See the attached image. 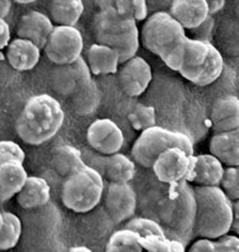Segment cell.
Instances as JSON below:
<instances>
[{
	"label": "cell",
	"instance_id": "d590c367",
	"mask_svg": "<svg viewBox=\"0 0 239 252\" xmlns=\"http://www.w3.org/2000/svg\"><path fill=\"white\" fill-rule=\"evenodd\" d=\"M186 252H219L217 240L199 238L190 245Z\"/></svg>",
	"mask_w": 239,
	"mask_h": 252
},
{
	"label": "cell",
	"instance_id": "d6986e66",
	"mask_svg": "<svg viewBox=\"0 0 239 252\" xmlns=\"http://www.w3.org/2000/svg\"><path fill=\"white\" fill-rule=\"evenodd\" d=\"M40 51L41 49L33 42L18 37L6 48V58L16 70H30L39 62Z\"/></svg>",
	"mask_w": 239,
	"mask_h": 252
},
{
	"label": "cell",
	"instance_id": "9c48e42d",
	"mask_svg": "<svg viewBox=\"0 0 239 252\" xmlns=\"http://www.w3.org/2000/svg\"><path fill=\"white\" fill-rule=\"evenodd\" d=\"M83 47L82 34L75 27L57 26L44 47V52L55 64H66L81 58Z\"/></svg>",
	"mask_w": 239,
	"mask_h": 252
},
{
	"label": "cell",
	"instance_id": "ab89813d",
	"mask_svg": "<svg viewBox=\"0 0 239 252\" xmlns=\"http://www.w3.org/2000/svg\"><path fill=\"white\" fill-rule=\"evenodd\" d=\"M207 3H208L210 15L220 12L226 5V1L224 0H209L207 1Z\"/></svg>",
	"mask_w": 239,
	"mask_h": 252
},
{
	"label": "cell",
	"instance_id": "4dcf8cb0",
	"mask_svg": "<svg viewBox=\"0 0 239 252\" xmlns=\"http://www.w3.org/2000/svg\"><path fill=\"white\" fill-rule=\"evenodd\" d=\"M124 228L137 233L142 239L151 236L166 237L161 225L158 222L149 218H132L126 223Z\"/></svg>",
	"mask_w": 239,
	"mask_h": 252
},
{
	"label": "cell",
	"instance_id": "277c9868",
	"mask_svg": "<svg viewBox=\"0 0 239 252\" xmlns=\"http://www.w3.org/2000/svg\"><path fill=\"white\" fill-rule=\"evenodd\" d=\"M100 11L95 17V34L97 42L116 49L120 54V63L133 57L140 46V34L137 21L121 15L115 2H98Z\"/></svg>",
	"mask_w": 239,
	"mask_h": 252
},
{
	"label": "cell",
	"instance_id": "8992f818",
	"mask_svg": "<svg viewBox=\"0 0 239 252\" xmlns=\"http://www.w3.org/2000/svg\"><path fill=\"white\" fill-rule=\"evenodd\" d=\"M105 190L101 173L84 165L77 172L64 179L60 197L63 205L75 213H87L101 201Z\"/></svg>",
	"mask_w": 239,
	"mask_h": 252
},
{
	"label": "cell",
	"instance_id": "6da1fadb",
	"mask_svg": "<svg viewBox=\"0 0 239 252\" xmlns=\"http://www.w3.org/2000/svg\"><path fill=\"white\" fill-rule=\"evenodd\" d=\"M170 186L158 201L157 216L166 237L184 247L194 236V189L186 181Z\"/></svg>",
	"mask_w": 239,
	"mask_h": 252
},
{
	"label": "cell",
	"instance_id": "83f0119b",
	"mask_svg": "<svg viewBox=\"0 0 239 252\" xmlns=\"http://www.w3.org/2000/svg\"><path fill=\"white\" fill-rule=\"evenodd\" d=\"M0 250L8 252L19 244L22 237L23 224L16 214L2 211L0 214Z\"/></svg>",
	"mask_w": 239,
	"mask_h": 252
},
{
	"label": "cell",
	"instance_id": "ffe728a7",
	"mask_svg": "<svg viewBox=\"0 0 239 252\" xmlns=\"http://www.w3.org/2000/svg\"><path fill=\"white\" fill-rule=\"evenodd\" d=\"M209 149L227 167L239 166V128L215 133L210 140Z\"/></svg>",
	"mask_w": 239,
	"mask_h": 252
},
{
	"label": "cell",
	"instance_id": "f35d334b",
	"mask_svg": "<svg viewBox=\"0 0 239 252\" xmlns=\"http://www.w3.org/2000/svg\"><path fill=\"white\" fill-rule=\"evenodd\" d=\"M233 224L232 231L236 236L239 237V199L233 202Z\"/></svg>",
	"mask_w": 239,
	"mask_h": 252
},
{
	"label": "cell",
	"instance_id": "ba28073f",
	"mask_svg": "<svg viewBox=\"0 0 239 252\" xmlns=\"http://www.w3.org/2000/svg\"><path fill=\"white\" fill-rule=\"evenodd\" d=\"M175 147L193 156V144L187 135L161 126H153L141 133L132 147L131 154L136 162L149 168L162 153Z\"/></svg>",
	"mask_w": 239,
	"mask_h": 252
},
{
	"label": "cell",
	"instance_id": "52a82bcc",
	"mask_svg": "<svg viewBox=\"0 0 239 252\" xmlns=\"http://www.w3.org/2000/svg\"><path fill=\"white\" fill-rule=\"evenodd\" d=\"M224 60L219 50L209 41L187 38L182 68V77L198 86L215 82L222 74Z\"/></svg>",
	"mask_w": 239,
	"mask_h": 252
},
{
	"label": "cell",
	"instance_id": "8d00e7d4",
	"mask_svg": "<svg viewBox=\"0 0 239 252\" xmlns=\"http://www.w3.org/2000/svg\"><path fill=\"white\" fill-rule=\"evenodd\" d=\"M217 242L219 252H239V237L236 235H226Z\"/></svg>",
	"mask_w": 239,
	"mask_h": 252
},
{
	"label": "cell",
	"instance_id": "74e56055",
	"mask_svg": "<svg viewBox=\"0 0 239 252\" xmlns=\"http://www.w3.org/2000/svg\"><path fill=\"white\" fill-rule=\"evenodd\" d=\"M10 39H11L10 27L5 20L0 19V49L1 50L8 47V45L11 42Z\"/></svg>",
	"mask_w": 239,
	"mask_h": 252
},
{
	"label": "cell",
	"instance_id": "d4e9b609",
	"mask_svg": "<svg viewBox=\"0 0 239 252\" xmlns=\"http://www.w3.org/2000/svg\"><path fill=\"white\" fill-rule=\"evenodd\" d=\"M70 107L76 115L86 117L92 115L100 106L101 93L97 83L91 79L70 97Z\"/></svg>",
	"mask_w": 239,
	"mask_h": 252
},
{
	"label": "cell",
	"instance_id": "5bb4252c",
	"mask_svg": "<svg viewBox=\"0 0 239 252\" xmlns=\"http://www.w3.org/2000/svg\"><path fill=\"white\" fill-rule=\"evenodd\" d=\"M105 207L117 222L132 218L137 208L136 191L128 183H110L105 193Z\"/></svg>",
	"mask_w": 239,
	"mask_h": 252
},
{
	"label": "cell",
	"instance_id": "603a6c76",
	"mask_svg": "<svg viewBox=\"0 0 239 252\" xmlns=\"http://www.w3.org/2000/svg\"><path fill=\"white\" fill-rule=\"evenodd\" d=\"M87 63L96 75L117 73L121 64L120 54L108 45L95 43L88 50Z\"/></svg>",
	"mask_w": 239,
	"mask_h": 252
},
{
	"label": "cell",
	"instance_id": "2e32d148",
	"mask_svg": "<svg viewBox=\"0 0 239 252\" xmlns=\"http://www.w3.org/2000/svg\"><path fill=\"white\" fill-rule=\"evenodd\" d=\"M172 17L184 30H196L210 17L206 0H175L170 6Z\"/></svg>",
	"mask_w": 239,
	"mask_h": 252
},
{
	"label": "cell",
	"instance_id": "e0dca14e",
	"mask_svg": "<svg viewBox=\"0 0 239 252\" xmlns=\"http://www.w3.org/2000/svg\"><path fill=\"white\" fill-rule=\"evenodd\" d=\"M226 168L212 154L195 157L194 166L187 182L196 187H220Z\"/></svg>",
	"mask_w": 239,
	"mask_h": 252
},
{
	"label": "cell",
	"instance_id": "484cf974",
	"mask_svg": "<svg viewBox=\"0 0 239 252\" xmlns=\"http://www.w3.org/2000/svg\"><path fill=\"white\" fill-rule=\"evenodd\" d=\"M52 165L60 177L65 179L81 169L85 163L78 149L70 145H62L54 150Z\"/></svg>",
	"mask_w": 239,
	"mask_h": 252
},
{
	"label": "cell",
	"instance_id": "7402d4cb",
	"mask_svg": "<svg viewBox=\"0 0 239 252\" xmlns=\"http://www.w3.org/2000/svg\"><path fill=\"white\" fill-rule=\"evenodd\" d=\"M51 188L41 177L30 176L26 185L17 195V202L24 209L41 208L50 201Z\"/></svg>",
	"mask_w": 239,
	"mask_h": 252
},
{
	"label": "cell",
	"instance_id": "4316f807",
	"mask_svg": "<svg viewBox=\"0 0 239 252\" xmlns=\"http://www.w3.org/2000/svg\"><path fill=\"white\" fill-rule=\"evenodd\" d=\"M84 11L81 0H54L49 4L50 19L57 26L74 27Z\"/></svg>",
	"mask_w": 239,
	"mask_h": 252
},
{
	"label": "cell",
	"instance_id": "8fae6325",
	"mask_svg": "<svg viewBox=\"0 0 239 252\" xmlns=\"http://www.w3.org/2000/svg\"><path fill=\"white\" fill-rule=\"evenodd\" d=\"M91 73L88 63L81 57L74 63L55 64L50 72V83L56 93L70 97L92 79Z\"/></svg>",
	"mask_w": 239,
	"mask_h": 252
},
{
	"label": "cell",
	"instance_id": "e575fe53",
	"mask_svg": "<svg viewBox=\"0 0 239 252\" xmlns=\"http://www.w3.org/2000/svg\"><path fill=\"white\" fill-rule=\"evenodd\" d=\"M26 159V154L20 145L13 141H1L0 143V160H17L24 163Z\"/></svg>",
	"mask_w": 239,
	"mask_h": 252
},
{
	"label": "cell",
	"instance_id": "4fadbf2b",
	"mask_svg": "<svg viewBox=\"0 0 239 252\" xmlns=\"http://www.w3.org/2000/svg\"><path fill=\"white\" fill-rule=\"evenodd\" d=\"M151 79L150 64L140 56H135L122 63L119 71L120 87L129 97L142 95L148 89Z\"/></svg>",
	"mask_w": 239,
	"mask_h": 252
},
{
	"label": "cell",
	"instance_id": "7c38bea8",
	"mask_svg": "<svg viewBox=\"0 0 239 252\" xmlns=\"http://www.w3.org/2000/svg\"><path fill=\"white\" fill-rule=\"evenodd\" d=\"M87 141L95 151L108 157L120 153L124 144V135L114 121L100 119L88 127Z\"/></svg>",
	"mask_w": 239,
	"mask_h": 252
},
{
	"label": "cell",
	"instance_id": "f1b7e54d",
	"mask_svg": "<svg viewBox=\"0 0 239 252\" xmlns=\"http://www.w3.org/2000/svg\"><path fill=\"white\" fill-rule=\"evenodd\" d=\"M106 252H145V249L142 238L137 233L124 228L111 236Z\"/></svg>",
	"mask_w": 239,
	"mask_h": 252
},
{
	"label": "cell",
	"instance_id": "44dd1931",
	"mask_svg": "<svg viewBox=\"0 0 239 252\" xmlns=\"http://www.w3.org/2000/svg\"><path fill=\"white\" fill-rule=\"evenodd\" d=\"M29 177L22 162L17 160L1 162V202H5L13 196L18 195L26 185Z\"/></svg>",
	"mask_w": 239,
	"mask_h": 252
},
{
	"label": "cell",
	"instance_id": "d6a6232c",
	"mask_svg": "<svg viewBox=\"0 0 239 252\" xmlns=\"http://www.w3.org/2000/svg\"><path fill=\"white\" fill-rule=\"evenodd\" d=\"M115 6L120 14L136 21H143L148 17V4L145 0L115 1Z\"/></svg>",
	"mask_w": 239,
	"mask_h": 252
},
{
	"label": "cell",
	"instance_id": "5b68a950",
	"mask_svg": "<svg viewBox=\"0 0 239 252\" xmlns=\"http://www.w3.org/2000/svg\"><path fill=\"white\" fill-rule=\"evenodd\" d=\"M194 236L219 240L229 235L233 224V201L220 187H195Z\"/></svg>",
	"mask_w": 239,
	"mask_h": 252
},
{
	"label": "cell",
	"instance_id": "f546056e",
	"mask_svg": "<svg viewBox=\"0 0 239 252\" xmlns=\"http://www.w3.org/2000/svg\"><path fill=\"white\" fill-rule=\"evenodd\" d=\"M127 119L132 127L138 131L144 132L149 128L156 126L155 110L151 106L143 104L136 105L128 114Z\"/></svg>",
	"mask_w": 239,
	"mask_h": 252
},
{
	"label": "cell",
	"instance_id": "7bdbcfd3",
	"mask_svg": "<svg viewBox=\"0 0 239 252\" xmlns=\"http://www.w3.org/2000/svg\"><path fill=\"white\" fill-rule=\"evenodd\" d=\"M236 13L239 18V1H237V4H236Z\"/></svg>",
	"mask_w": 239,
	"mask_h": 252
},
{
	"label": "cell",
	"instance_id": "ac0fdd59",
	"mask_svg": "<svg viewBox=\"0 0 239 252\" xmlns=\"http://www.w3.org/2000/svg\"><path fill=\"white\" fill-rule=\"evenodd\" d=\"M210 120L215 133L228 132L239 128V99L229 95L215 101Z\"/></svg>",
	"mask_w": 239,
	"mask_h": 252
},
{
	"label": "cell",
	"instance_id": "ee69618b",
	"mask_svg": "<svg viewBox=\"0 0 239 252\" xmlns=\"http://www.w3.org/2000/svg\"><path fill=\"white\" fill-rule=\"evenodd\" d=\"M18 3H21V4H28V3H31L33 1H17Z\"/></svg>",
	"mask_w": 239,
	"mask_h": 252
},
{
	"label": "cell",
	"instance_id": "836d02e7",
	"mask_svg": "<svg viewBox=\"0 0 239 252\" xmlns=\"http://www.w3.org/2000/svg\"><path fill=\"white\" fill-rule=\"evenodd\" d=\"M226 195L234 202L239 199V166L227 167L220 185Z\"/></svg>",
	"mask_w": 239,
	"mask_h": 252
},
{
	"label": "cell",
	"instance_id": "b9f144b4",
	"mask_svg": "<svg viewBox=\"0 0 239 252\" xmlns=\"http://www.w3.org/2000/svg\"><path fill=\"white\" fill-rule=\"evenodd\" d=\"M68 252H94L87 247H73L69 249Z\"/></svg>",
	"mask_w": 239,
	"mask_h": 252
},
{
	"label": "cell",
	"instance_id": "1f68e13d",
	"mask_svg": "<svg viewBox=\"0 0 239 252\" xmlns=\"http://www.w3.org/2000/svg\"><path fill=\"white\" fill-rule=\"evenodd\" d=\"M145 252H184V247L179 242L167 237L151 236L142 239Z\"/></svg>",
	"mask_w": 239,
	"mask_h": 252
},
{
	"label": "cell",
	"instance_id": "3957f363",
	"mask_svg": "<svg viewBox=\"0 0 239 252\" xmlns=\"http://www.w3.org/2000/svg\"><path fill=\"white\" fill-rule=\"evenodd\" d=\"M64 113L60 103L48 94L31 97L21 112L15 129L26 144L39 146L52 139L61 128Z\"/></svg>",
	"mask_w": 239,
	"mask_h": 252
},
{
	"label": "cell",
	"instance_id": "7a4b0ae2",
	"mask_svg": "<svg viewBox=\"0 0 239 252\" xmlns=\"http://www.w3.org/2000/svg\"><path fill=\"white\" fill-rule=\"evenodd\" d=\"M184 29L169 12H156L142 30L144 45L173 70L182 68L187 41Z\"/></svg>",
	"mask_w": 239,
	"mask_h": 252
},
{
	"label": "cell",
	"instance_id": "9a60e30c",
	"mask_svg": "<svg viewBox=\"0 0 239 252\" xmlns=\"http://www.w3.org/2000/svg\"><path fill=\"white\" fill-rule=\"evenodd\" d=\"M55 27L52 20L39 11H30L24 15L17 27L18 37L30 40L40 49H44Z\"/></svg>",
	"mask_w": 239,
	"mask_h": 252
},
{
	"label": "cell",
	"instance_id": "cb8c5ba5",
	"mask_svg": "<svg viewBox=\"0 0 239 252\" xmlns=\"http://www.w3.org/2000/svg\"><path fill=\"white\" fill-rule=\"evenodd\" d=\"M103 159L104 176L110 183L127 184L135 176V163L125 155L116 154Z\"/></svg>",
	"mask_w": 239,
	"mask_h": 252
},
{
	"label": "cell",
	"instance_id": "60d3db41",
	"mask_svg": "<svg viewBox=\"0 0 239 252\" xmlns=\"http://www.w3.org/2000/svg\"><path fill=\"white\" fill-rule=\"evenodd\" d=\"M12 7V2L8 0L0 1V19L5 20V17L10 13Z\"/></svg>",
	"mask_w": 239,
	"mask_h": 252
},
{
	"label": "cell",
	"instance_id": "30bf717a",
	"mask_svg": "<svg viewBox=\"0 0 239 252\" xmlns=\"http://www.w3.org/2000/svg\"><path fill=\"white\" fill-rule=\"evenodd\" d=\"M195 162V157L175 147L162 153L153 163L157 179L165 184L175 185L188 180Z\"/></svg>",
	"mask_w": 239,
	"mask_h": 252
}]
</instances>
